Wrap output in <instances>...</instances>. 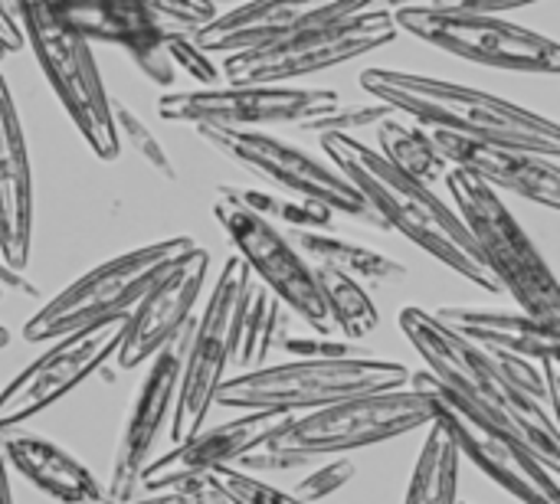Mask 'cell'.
<instances>
[{
	"instance_id": "cell-1",
	"label": "cell",
	"mask_w": 560,
	"mask_h": 504,
	"mask_svg": "<svg viewBox=\"0 0 560 504\" xmlns=\"http://www.w3.org/2000/svg\"><path fill=\"white\" fill-rule=\"evenodd\" d=\"M322 151L328 161L364 194V200L381 216L384 230L407 236L427 256L453 269L459 279L472 282L489 295H502V285L482 262L479 246L472 243L459 213L433 194L430 184H420L397 167H390L377 148L364 144L351 131H322Z\"/></svg>"
},
{
	"instance_id": "cell-2",
	"label": "cell",
	"mask_w": 560,
	"mask_h": 504,
	"mask_svg": "<svg viewBox=\"0 0 560 504\" xmlns=\"http://www.w3.org/2000/svg\"><path fill=\"white\" fill-rule=\"evenodd\" d=\"M397 321H400L404 338L427 361V371L456 400L472 407L479 417H486L499 430L522 439L548 469L560 472V439L555 413L541 400L518 390L505 377L492 351L466 341L463 335L446 328L436 315L417 305L404 308Z\"/></svg>"
},
{
	"instance_id": "cell-3",
	"label": "cell",
	"mask_w": 560,
	"mask_h": 504,
	"mask_svg": "<svg viewBox=\"0 0 560 504\" xmlns=\"http://www.w3.org/2000/svg\"><path fill=\"white\" fill-rule=\"evenodd\" d=\"M436 420L433 400L417 387H394L345 397L305 413H289L285 423L253 453L240 456L243 472H285L315 456L354 453L390 443Z\"/></svg>"
},
{
	"instance_id": "cell-4",
	"label": "cell",
	"mask_w": 560,
	"mask_h": 504,
	"mask_svg": "<svg viewBox=\"0 0 560 504\" xmlns=\"http://www.w3.org/2000/svg\"><path fill=\"white\" fill-rule=\"evenodd\" d=\"M358 82L390 112L410 115L423 128L502 138L541 154H560L558 121L502 95L400 69H364Z\"/></svg>"
},
{
	"instance_id": "cell-5",
	"label": "cell",
	"mask_w": 560,
	"mask_h": 504,
	"mask_svg": "<svg viewBox=\"0 0 560 504\" xmlns=\"http://www.w3.org/2000/svg\"><path fill=\"white\" fill-rule=\"evenodd\" d=\"M450 197L456 200V213L466 223L472 243L482 253L492 279L509 292L525 315L560 325V289L548 259L525 233L518 216L509 210L499 190L482 184L476 174L453 167L443 174Z\"/></svg>"
},
{
	"instance_id": "cell-6",
	"label": "cell",
	"mask_w": 560,
	"mask_h": 504,
	"mask_svg": "<svg viewBox=\"0 0 560 504\" xmlns=\"http://www.w3.org/2000/svg\"><path fill=\"white\" fill-rule=\"evenodd\" d=\"M13 16L23 33V46L33 49L52 95L79 128L89 151L98 161H115L121 141L112 121V98L95 69L92 43L69 26L59 0H13Z\"/></svg>"
},
{
	"instance_id": "cell-7",
	"label": "cell",
	"mask_w": 560,
	"mask_h": 504,
	"mask_svg": "<svg viewBox=\"0 0 560 504\" xmlns=\"http://www.w3.org/2000/svg\"><path fill=\"white\" fill-rule=\"evenodd\" d=\"M410 371L397 361L345 354V358H299L289 364L253 367L217 387L213 407L226 410H272L305 413L345 397L407 387Z\"/></svg>"
},
{
	"instance_id": "cell-8",
	"label": "cell",
	"mask_w": 560,
	"mask_h": 504,
	"mask_svg": "<svg viewBox=\"0 0 560 504\" xmlns=\"http://www.w3.org/2000/svg\"><path fill=\"white\" fill-rule=\"evenodd\" d=\"M394 10L377 3L358 13L308 23L272 43L223 52L220 75L226 82H299L305 75L354 62L397 39Z\"/></svg>"
},
{
	"instance_id": "cell-9",
	"label": "cell",
	"mask_w": 560,
	"mask_h": 504,
	"mask_svg": "<svg viewBox=\"0 0 560 504\" xmlns=\"http://www.w3.org/2000/svg\"><path fill=\"white\" fill-rule=\"evenodd\" d=\"M194 246L197 243L190 236H171V239L128 249L89 269L85 276H79L72 285H66L59 295H52L46 305L36 308V315L23 325V338L30 344L52 341L75 328L128 315L131 305L148 292V285L161 272H167L180 256H187Z\"/></svg>"
},
{
	"instance_id": "cell-10",
	"label": "cell",
	"mask_w": 560,
	"mask_h": 504,
	"mask_svg": "<svg viewBox=\"0 0 560 504\" xmlns=\"http://www.w3.org/2000/svg\"><path fill=\"white\" fill-rule=\"evenodd\" d=\"M390 10L397 30L450 56L489 69L535 72V75H555L560 69V46L551 36L509 23L495 13L443 10L433 3H400Z\"/></svg>"
},
{
	"instance_id": "cell-11",
	"label": "cell",
	"mask_w": 560,
	"mask_h": 504,
	"mask_svg": "<svg viewBox=\"0 0 560 504\" xmlns=\"http://www.w3.org/2000/svg\"><path fill=\"white\" fill-rule=\"evenodd\" d=\"M341 105L345 102L335 89H305L299 82H226L161 95L158 115L194 128L266 131L269 125L305 128Z\"/></svg>"
},
{
	"instance_id": "cell-12",
	"label": "cell",
	"mask_w": 560,
	"mask_h": 504,
	"mask_svg": "<svg viewBox=\"0 0 560 504\" xmlns=\"http://www.w3.org/2000/svg\"><path fill=\"white\" fill-rule=\"evenodd\" d=\"M249 269L240 256H230L223 262L220 279L213 282V292L203 305V315L194 318V331L184 351V367H180V384L171 410L167 433L171 439H184L197 433L210 410L217 387L226 380L233 348H236V328H240V305L249 289Z\"/></svg>"
},
{
	"instance_id": "cell-13",
	"label": "cell",
	"mask_w": 560,
	"mask_h": 504,
	"mask_svg": "<svg viewBox=\"0 0 560 504\" xmlns=\"http://www.w3.org/2000/svg\"><path fill=\"white\" fill-rule=\"evenodd\" d=\"M197 131L223 157H230L243 171H253L256 177L269 180L282 194L318 200L361 226L384 230L374 207L335 164L318 161L315 154L295 148L292 141L276 138L269 131H243V128H197Z\"/></svg>"
},
{
	"instance_id": "cell-14",
	"label": "cell",
	"mask_w": 560,
	"mask_h": 504,
	"mask_svg": "<svg viewBox=\"0 0 560 504\" xmlns=\"http://www.w3.org/2000/svg\"><path fill=\"white\" fill-rule=\"evenodd\" d=\"M407 384L433 400L436 420H443V426L450 430L463 462H472L482 476H489L502 492L522 504H560L558 469H548L522 439L456 400L430 371L410 374Z\"/></svg>"
},
{
	"instance_id": "cell-15",
	"label": "cell",
	"mask_w": 560,
	"mask_h": 504,
	"mask_svg": "<svg viewBox=\"0 0 560 504\" xmlns=\"http://www.w3.org/2000/svg\"><path fill=\"white\" fill-rule=\"evenodd\" d=\"M213 216L233 239L236 256L246 262L249 276L259 279V285H266L289 312H295L318 335L335 331L312 262L292 246V239L276 223L256 216L226 187L217 190Z\"/></svg>"
},
{
	"instance_id": "cell-16",
	"label": "cell",
	"mask_w": 560,
	"mask_h": 504,
	"mask_svg": "<svg viewBox=\"0 0 560 504\" xmlns=\"http://www.w3.org/2000/svg\"><path fill=\"white\" fill-rule=\"evenodd\" d=\"M121 335H125V315L52 338L56 344L43 351L33 364H26L0 390V433L49 410L66 394H72L82 380L102 371L115 358Z\"/></svg>"
},
{
	"instance_id": "cell-17",
	"label": "cell",
	"mask_w": 560,
	"mask_h": 504,
	"mask_svg": "<svg viewBox=\"0 0 560 504\" xmlns=\"http://www.w3.org/2000/svg\"><path fill=\"white\" fill-rule=\"evenodd\" d=\"M194 331V318L164 344L151 354L148 374L135 394V403L125 417L118 446H115V462H112V482L105 489L108 504L128 502L138 495V479L141 469L148 466V456L154 443L161 439L164 426L171 423L177 384H180V367H184V351Z\"/></svg>"
},
{
	"instance_id": "cell-18",
	"label": "cell",
	"mask_w": 560,
	"mask_h": 504,
	"mask_svg": "<svg viewBox=\"0 0 560 504\" xmlns=\"http://www.w3.org/2000/svg\"><path fill=\"white\" fill-rule=\"evenodd\" d=\"M207 272L210 253L203 246H194L148 285V292L125 315V335L115 351L118 371H135L148 364L151 354L164 348L194 318V305L203 292Z\"/></svg>"
},
{
	"instance_id": "cell-19",
	"label": "cell",
	"mask_w": 560,
	"mask_h": 504,
	"mask_svg": "<svg viewBox=\"0 0 560 504\" xmlns=\"http://www.w3.org/2000/svg\"><path fill=\"white\" fill-rule=\"evenodd\" d=\"M440 154L469 174H476L492 190H509L545 210H560V161L558 154H541L502 138L456 134L446 128H427Z\"/></svg>"
},
{
	"instance_id": "cell-20",
	"label": "cell",
	"mask_w": 560,
	"mask_h": 504,
	"mask_svg": "<svg viewBox=\"0 0 560 504\" xmlns=\"http://www.w3.org/2000/svg\"><path fill=\"white\" fill-rule=\"evenodd\" d=\"M289 413L272 410H243V417L220 423L213 430H197L174 443V449L141 469L138 492H174L177 485L210 476L220 466H233L240 456L262 446Z\"/></svg>"
},
{
	"instance_id": "cell-21",
	"label": "cell",
	"mask_w": 560,
	"mask_h": 504,
	"mask_svg": "<svg viewBox=\"0 0 560 504\" xmlns=\"http://www.w3.org/2000/svg\"><path fill=\"white\" fill-rule=\"evenodd\" d=\"M230 10L190 30L194 43L207 52H236L259 43L289 36L308 23L358 13L384 0H226Z\"/></svg>"
},
{
	"instance_id": "cell-22",
	"label": "cell",
	"mask_w": 560,
	"mask_h": 504,
	"mask_svg": "<svg viewBox=\"0 0 560 504\" xmlns=\"http://www.w3.org/2000/svg\"><path fill=\"white\" fill-rule=\"evenodd\" d=\"M33 249V167L10 82L0 75V256L13 269L30 266Z\"/></svg>"
},
{
	"instance_id": "cell-23",
	"label": "cell",
	"mask_w": 560,
	"mask_h": 504,
	"mask_svg": "<svg viewBox=\"0 0 560 504\" xmlns=\"http://www.w3.org/2000/svg\"><path fill=\"white\" fill-rule=\"evenodd\" d=\"M3 459L43 495L62 504H108L102 482L62 446L39 436H7Z\"/></svg>"
},
{
	"instance_id": "cell-24",
	"label": "cell",
	"mask_w": 560,
	"mask_h": 504,
	"mask_svg": "<svg viewBox=\"0 0 560 504\" xmlns=\"http://www.w3.org/2000/svg\"><path fill=\"white\" fill-rule=\"evenodd\" d=\"M446 328L463 335L466 341L486 348V351H502V354H522L532 361L558 358V331L560 325L538 321L525 312L509 315V312H486V308H440L433 312Z\"/></svg>"
},
{
	"instance_id": "cell-25",
	"label": "cell",
	"mask_w": 560,
	"mask_h": 504,
	"mask_svg": "<svg viewBox=\"0 0 560 504\" xmlns=\"http://www.w3.org/2000/svg\"><path fill=\"white\" fill-rule=\"evenodd\" d=\"M292 239V246L312 262V266H322V269H335L348 279H358L361 285L371 282V285H394L400 279H407V269L400 262H394L390 256L371 249V246H361V243H351L345 236H335L328 230H289L285 233Z\"/></svg>"
},
{
	"instance_id": "cell-26",
	"label": "cell",
	"mask_w": 560,
	"mask_h": 504,
	"mask_svg": "<svg viewBox=\"0 0 560 504\" xmlns=\"http://www.w3.org/2000/svg\"><path fill=\"white\" fill-rule=\"evenodd\" d=\"M459 469H463V456L450 430L443 426V420H433L427 426V439L420 446L404 504H456Z\"/></svg>"
},
{
	"instance_id": "cell-27",
	"label": "cell",
	"mask_w": 560,
	"mask_h": 504,
	"mask_svg": "<svg viewBox=\"0 0 560 504\" xmlns=\"http://www.w3.org/2000/svg\"><path fill=\"white\" fill-rule=\"evenodd\" d=\"M377 151L390 167H397L400 174L420 184H436L450 171V161L440 154L430 131L423 125L400 121L394 115L377 121Z\"/></svg>"
},
{
	"instance_id": "cell-28",
	"label": "cell",
	"mask_w": 560,
	"mask_h": 504,
	"mask_svg": "<svg viewBox=\"0 0 560 504\" xmlns=\"http://www.w3.org/2000/svg\"><path fill=\"white\" fill-rule=\"evenodd\" d=\"M279 321H282V302L266 285L249 279V289L240 305V328H236V348L230 364H236L240 371L262 367V361L269 358L279 338Z\"/></svg>"
},
{
	"instance_id": "cell-29",
	"label": "cell",
	"mask_w": 560,
	"mask_h": 504,
	"mask_svg": "<svg viewBox=\"0 0 560 504\" xmlns=\"http://www.w3.org/2000/svg\"><path fill=\"white\" fill-rule=\"evenodd\" d=\"M312 269H315L318 289H322V295H325L331 325H335L348 341L371 338V335L381 328V312H377V305L371 302L368 289H364L358 279H348V276H341V272H335V269H322V266H312Z\"/></svg>"
},
{
	"instance_id": "cell-30",
	"label": "cell",
	"mask_w": 560,
	"mask_h": 504,
	"mask_svg": "<svg viewBox=\"0 0 560 504\" xmlns=\"http://www.w3.org/2000/svg\"><path fill=\"white\" fill-rule=\"evenodd\" d=\"M243 207H249L256 216L285 226V230H328L335 223V210L318 203V200H305L295 194H272V190H249V187H226Z\"/></svg>"
},
{
	"instance_id": "cell-31",
	"label": "cell",
	"mask_w": 560,
	"mask_h": 504,
	"mask_svg": "<svg viewBox=\"0 0 560 504\" xmlns=\"http://www.w3.org/2000/svg\"><path fill=\"white\" fill-rule=\"evenodd\" d=\"M112 105V121H115V131H118V141H128V148L141 157V161H148L161 177H167V180H174L177 177V171H174V161L167 157V151L161 148V141L154 138V131L125 105V102H118V98H112L108 102Z\"/></svg>"
},
{
	"instance_id": "cell-32",
	"label": "cell",
	"mask_w": 560,
	"mask_h": 504,
	"mask_svg": "<svg viewBox=\"0 0 560 504\" xmlns=\"http://www.w3.org/2000/svg\"><path fill=\"white\" fill-rule=\"evenodd\" d=\"M226 499L233 504H308L289 492H279L266 482H259L253 472L233 469V466H220L207 476Z\"/></svg>"
},
{
	"instance_id": "cell-33",
	"label": "cell",
	"mask_w": 560,
	"mask_h": 504,
	"mask_svg": "<svg viewBox=\"0 0 560 504\" xmlns=\"http://www.w3.org/2000/svg\"><path fill=\"white\" fill-rule=\"evenodd\" d=\"M164 52L174 69H184L197 85H220V66L210 59L207 49H200L190 36V30L164 26Z\"/></svg>"
},
{
	"instance_id": "cell-34",
	"label": "cell",
	"mask_w": 560,
	"mask_h": 504,
	"mask_svg": "<svg viewBox=\"0 0 560 504\" xmlns=\"http://www.w3.org/2000/svg\"><path fill=\"white\" fill-rule=\"evenodd\" d=\"M351 479H354V466H351L348 459L325 462L322 469L308 472V476L299 482L295 499H302V502H308V504L325 502V499H331L335 492H341Z\"/></svg>"
},
{
	"instance_id": "cell-35",
	"label": "cell",
	"mask_w": 560,
	"mask_h": 504,
	"mask_svg": "<svg viewBox=\"0 0 560 504\" xmlns=\"http://www.w3.org/2000/svg\"><path fill=\"white\" fill-rule=\"evenodd\" d=\"M144 7L164 26H177V30H197L210 16H217V0H144Z\"/></svg>"
},
{
	"instance_id": "cell-36",
	"label": "cell",
	"mask_w": 560,
	"mask_h": 504,
	"mask_svg": "<svg viewBox=\"0 0 560 504\" xmlns=\"http://www.w3.org/2000/svg\"><path fill=\"white\" fill-rule=\"evenodd\" d=\"M394 115L384 102H374V105H341L338 112L325 115V118H315L312 125H305L302 131H354V128H368V125H377L381 118Z\"/></svg>"
},
{
	"instance_id": "cell-37",
	"label": "cell",
	"mask_w": 560,
	"mask_h": 504,
	"mask_svg": "<svg viewBox=\"0 0 560 504\" xmlns=\"http://www.w3.org/2000/svg\"><path fill=\"white\" fill-rule=\"evenodd\" d=\"M289 354L299 358H345L354 354V348L348 341H322V338H282L279 341Z\"/></svg>"
},
{
	"instance_id": "cell-38",
	"label": "cell",
	"mask_w": 560,
	"mask_h": 504,
	"mask_svg": "<svg viewBox=\"0 0 560 504\" xmlns=\"http://www.w3.org/2000/svg\"><path fill=\"white\" fill-rule=\"evenodd\" d=\"M443 10H466V13H509V10H522L541 0H423Z\"/></svg>"
},
{
	"instance_id": "cell-39",
	"label": "cell",
	"mask_w": 560,
	"mask_h": 504,
	"mask_svg": "<svg viewBox=\"0 0 560 504\" xmlns=\"http://www.w3.org/2000/svg\"><path fill=\"white\" fill-rule=\"evenodd\" d=\"M174 492H180L184 495V502L187 504H233L207 476H200V479H190V482H184V485H177Z\"/></svg>"
},
{
	"instance_id": "cell-40",
	"label": "cell",
	"mask_w": 560,
	"mask_h": 504,
	"mask_svg": "<svg viewBox=\"0 0 560 504\" xmlns=\"http://www.w3.org/2000/svg\"><path fill=\"white\" fill-rule=\"evenodd\" d=\"M20 292V295H30V298H36L39 292H36V285L20 272V269H13V266H7L3 259H0V292Z\"/></svg>"
},
{
	"instance_id": "cell-41",
	"label": "cell",
	"mask_w": 560,
	"mask_h": 504,
	"mask_svg": "<svg viewBox=\"0 0 560 504\" xmlns=\"http://www.w3.org/2000/svg\"><path fill=\"white\" fill-rule=\"evenodd\" d=\"M0 39L16 52L20 46H23V33H20V23H16V16L0 3Z\"/></svg>"
},
{
	"instance_id": "cell-42",
	"label": "cell",
	"mask_w": 560,
	"mask_h": 504,
	"mask_svg": "<svg viewBox=\"0 0 560 504\" xmlns=\"http://www.w3.org/2000/svg\"><path fill=\"white\" fill-rule=\"evenodd\" d=\"M118 504H187L184 502V495L180 492H151L148 499H128V502H118Z\"/></svg>"
},
{
	"instance_id": "cell-43",
	"label": "cell",
	"mask_w": 560,
	"mask_h": 504,
	"mask_svg": "<svg viewBox=\"0 0 560 504\" xmlns=\"http://www.w3.org/2000/svg\"><path fill=\"white\" fill-rule=\"evenodd\" d=\"M0 504H13V492H10V476H7L3 449H0Z\"/></svg>"
},
{
	"instance_id": "cell-44",
	"label": "cell",
	"mask_w": 560,
	"mask_h": 504,
	"mask_svg": "<svg viewBox=\"0 0 560 504\" xmlns=\"http://www.w3.org/2000/svg\"><path fill=\"white\" fill-rule=\"evenodd\" d=\"M10 52H13V49H10V46H7V43H3V39H0V62H3V59H7V56H10Z\"/></svg>"
},
{
	"instance_id": "cell-45",
	"label": "cell",
	"mask_w": 560,
	"mask_h": 504,
	"mask_svg": "<svg viewBox=\"0 0 560 504\" xmlns=\"http://www.w3.org/2000/svg\"><path fill=\"white\" fill-rule=\"evenodd\" d=\"M7 341H10V331H7V328L0 325V348H7Z\"/></svg>"
},
{
	"instance_id": "cell-46",
	"label": "cell",
	"mask_w": 560,
	"mask_h": 504,
	"mask_svg": "<svg viewBox=\"0 0 560 504\" xmlns=\"http://www.w3.org/2000/svg\"><path fill=\"white\" fill-rule=\"evenodd\" d=\"M384 3H387V7H400V3H410V0H384ZM420 3H423V0H420Z\"/></svg>"
},
{
	"instance_id": "cell-47",
	"label": "cell",
	"mask_w": 560,
	"mask_h": 504,
	"mask_svg": "<svg viewBox=\"0 0 560 504\" xmlns=\"http://www.w3.org/2000/svg\"><path fill=\"white\" fill-rule=\"evenodd\" d=\"M0 3H3V7H7L10 13H13V0H0Z\"/></svg>"
},
{
	"instance_id": "cell-48",
	"label": "cell",
	"mask_w": 560,
	"mask_h": 504,
	"mask_svg": "<svg viewBox=\"0 0 560 504\" xmlns=\"http://www.w3.org/2000/svg\"><path fill=\"white\" fill-rule=\"evenodd\" d=\"M0 295H3V292H0Z\"/></svg>"
}]
</instances>
